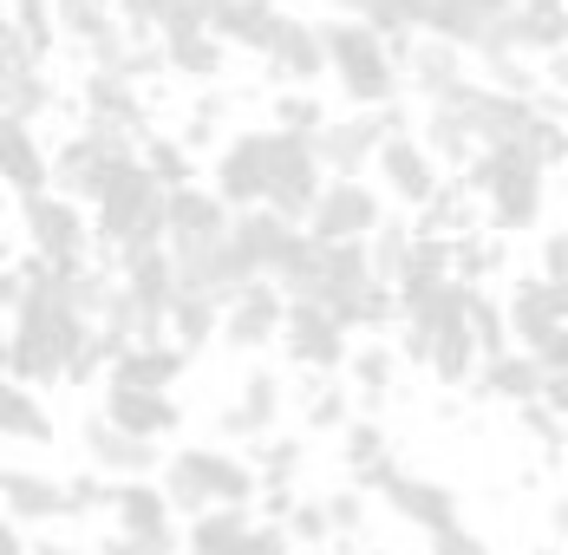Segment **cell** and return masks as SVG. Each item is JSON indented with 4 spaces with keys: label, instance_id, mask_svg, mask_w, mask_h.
<instances>
[{
    "label": "cell",
    "instance_id": "obj_1",
    "mask_svg": "<svg viewBox=\"0 0 568 555\" xmlns=\"http://www.w3.org/2000/svg\"><path fill=\"white\" fill-rule=\"evenodd\" d=\"M158 484H164V497H171V509L183 523H196L210 509H255V497H262V471L248 457L223 451V444H183V451H171Z\"/></svg>",
    "mask_w": 568,
    "mask_h": 555
},
{
    "label": "cell",
    "instance_id": "obj_2",
    "mask_svg": "<svg viewBox=\"0 0 568 555\" xmlns=\"http://www.w3.org/2000/svg\"><path fill=\"white\" fill-rule=\"evenodd\" d=\"M321 40H327V79L346 92L353 111H393L398 105V53L386 33L359 27V20H341L327 13L321 20Z\"/></svg>",
    "mask_w": 568,
    "mask_h": 555
},
{
    "label": "cell",
    "instance_id": "obj_3",
    "mask_svg": "<svg viewBox=\"0 0 568 555\" xmlns=\"http://www.w3.org/2000/svg\"><path fill=\"white\" fill-rule=\"evenodd\" d=\"M542 176L549 170L529 158V144H504V151H484L477 164H470V190L484 196V210L497 229H536L542 222Z\"/></svg>",
    "mask_w": 568,
    "mask_h": 555
},
{
    "label": "cell",
    "instance_id": "obj_4",
    "mask_svg": "<svg viewBox=\"0 0 568 555\" xmlns=\"http://www.w3.org/2000/svg\"><path fill=\"white\" fill-rule=\"evenodd\" d=\"M20 229H27V249H33L47 269H59V275H79L85 255H92V235H99V229L85 222V210H79L72 196H59V190L20 203Z\"/></svg>",
    "mask_w": 568,
    "mask_h": 555
},
{
    "label": "cell",
    "instance_id": "obj_5",
    "mask_svg": "<svg viewBox=\"0 0 568 555\" xmlns=\"http://www.w3.org/2000/svg\"><path fill=\"white\" fill-rule=\"evenodd\" d=\"M405 131V111H346L334 118L327 131H314V151H321V164L327 176H359L366 164H379V151H386V138Z\"/></svg>",
    "mask_w": 568,
    "mask_h": 555
},
{
    "label": "cell",
    "instance_id": "obj_6",
    "mask_svg": "<svg viewBox=\"0 0 568 555\" xmlns=\"http://www.w3.org/2000/svg\"><path fill=\"white\" fill-rule=\"evenodd\" d=\"M386 222H393L386 216V196H379L373 183H359V176H334V183L321 190L314 216H307V235H314V242H373Z\"/></svg>",
    "mask_w": 568,
    "mask_h": 555
},
{
    "label": "cell",
    "instance_id": "obj_7",
    "mask_svg": "<svg viewBox=\"0 0 568 555\" xmlns=\"http://www.w3.org/2000/svg\"><path fill=\"white\" fill-rule=\"evenodd\" d=\"M158 53H164V65H171L176 79L216 85V79H223L229 47L216 40V20H210V7H203V0H183V7L171 13V27L158 33Z\"/></svg>",
    "mask_w": 568,
    "mask_h": 555
},
{
    "label": "cell",
    "instance_id": "obj_8",
    "mask_svg": "<svg viewBox=\"0 0 568 555\" xmlns=\"http://www.w3.org/2000/svg\"><path fill=\"white\" fill-rule=\"evenodd\" d=\"M282 346L301 373H321V380H334V373L353 366V333H346L327 307H314V301H287Z\"/></svg>",
    "mask_w": 568,
    "mask_h": 555
},
{
    "label": "cell",
    "instance_id": "obj_9",
    "mask_svg": "<svg viewBox=\"0 0 568 555\" xmlns=\"http://www.w3.org/2000/svg\"><path fill=\"white\" fill-rule=\"evenodd\" d=\"M359 491H379L393 516H405L412 529H425V543H432V536H445L452 523H464V516H457V491H452V484L418 477V471H398V464H386V471H379L373 484H359Z\"/></svg>",
    "mask_w": 568,
    "mask_h": 555
},
{
    "label": "cell",
    "instance_id": "obj_10",
    "mask_svg": "<svg viewBox=\"0 0 568 555\" xmlns=\"http://www.w3.org/2000/svg\"><path fill=\"white\" fill-rule=\"evenodd\" d=\"M268 176H275V158H268V124L262 131H229V144L216 151V196L229 210H268Z\"/></svg>",
    "mask_w": 568,
    "mask_h": 555
},
{
    "label": "cell",
    "instance_id": "obj_11",
    "mask_svg": "<svg viewBox=\"0 0 568 555\" xmlns=\"http://www.w3.org/2000/svg\"><path fill=\"white\" fill-rule=\"evenodd\" d=\"M379 190L398 196L405 210H432L438 196H445V176H438V158L425 151V138H412V131H398L386 138V151H379Z\"/></svg>",
    "mask_w": 568,
    "mask_h": 555
},
{
    "label": "cell",
    "instance_id": "obj_12",
    "mask_svg": "<svg viewBox=\"0 0 568 555\" xmlns=\"http://www.w3.org/2000/svg\"><path fill=\"white\" fill-rule=\"evenodd\" d=\"M79 451H85V464H92L99 477H112V484H138V477L164 471L158 444H151V438H131V432H124V425H112L105 412L79 425Z\"/></svg>",
    "mask_w": 568,
    "mask_h": 555
},
{
    "label": "cell",
    "instance_id": "obj_13",
    "mask_svg": "<svg viewBox=\"0 0 568 555\" xmlns=\"http://www.w3.org/2000/svg\"><path fill=\"white\" fill-rule=\"evenodd\" d=\"M0 491H7V523H13V529H53V523H72V491H65V477H53V471L7 464Z\"/></svg>",
    "mask_w": 568,
    "mask_h": 555
},
{
    "label": "cell",
    "instance_id": "obj_14",
    "mask_svg": "<svg viewBox=\"0 0 568 555\" xmlns=\"http://www.w3.org/2000/svg\"><path fill=\"white\" fill-rule=\"evenodd\" d=\"M510 333L523 340V353H542L568 333V281H516L510 287Z\"/></svg>",
    "mask_w": 568,
    "mask_h": 555
},
{
    "label": "cell",
    "instance_id": "obj_15",
    "mask_svg": "<svg viewBox=\"0 0 568 555\" xmlns=\"http://www.w3.org/2000/svg\"><path fill=\"white\" fill-rule=\"evenodd\" d=\"M287 327V294L275 281H255L248 294H235L223 307V346L235 353H255V346H275Z\"/></svg>",
    "mask_w": 568,
    "mask_h": 555
},
{
    "label": "cell",
    "instance_id": "obj_16",
    "mask_svg": "<svg viewBox=\"0 0 568 555\" xmlns=\"http://www.w3.org/2000/svg\"><path fill=\"white\" fill-rule=\"evenodd\" d=\"M282 405H287L282 373L255 366V373L242 380V392H235V405H223L216 432H223V438H248V444H262V438H275V425H282Z\"/></svg>",
    "mask_w": 568,
    "mask_h": 555
},
{
    "label": "cell",
    "instance_id": "obj_17",
    "mask_svg": "<svg viewBox=\"0 0 568 555\" xmlns=\"http://www.w3.org/2000/svg\"><path fill=\"white\" fill-rule=\"evenodd\" d=\"M510 13H516V0H438L432 20H425V33L457 47V53H484Z\"/></svg>",
    "mask_w": 568,
    "mask_h": 555
},
{
    "label": "cell",
    "instance_id": "obj_18",
    "mask_svg": "<svg viewBox=\"0 0 568 555\" xmlns=\"http://www.w3.org/2000/svg\"><path fill=\"white\" fill-rule=\"evenodd\" d=\"M0 170H7V190H13V203H33V196L59 190L53 151L40 144V131H33V124H13V118H7V138H0Z\"/></svg>",
    "mask_w": 568,
    "mask_h": 555
},
{
    "label": "cell",
    "instance_id": "obj_19",
    "mask_svg": "<svg viewBox=\"0 0 568 555\" xmlns=\"http://www.w3.org/2000/svg\"><path fill=\"white\" fill-rule=\"evenodd\" d=\"M229 242H235V255L255 269V281H275V269L287 262V249L301 242V229L275 210H242L235 229H229Z\"/></svg>",
    "mask_w": 568,
    "mask_h": 555
},
{
    "label": "cell",
    "instance_id": "obj_20",
    "mask_svg": "<svg viewBox=\"0 0 568 555\" xmlns=\"http://www.w3.org/2000/svg\"><path fill=\"white\" fill-rule=\"evenodd\" d=\"M112 529H124V536H144V543H183L171 497H164V484H151V477H138V484H118V497H112Z\"/></svg>",
    "mask_w": 568,
    "mask_h": 555
},
{
    "label": "cell",
    "instance_id": "obj_21",
    "mask_svg": "<svg viewBox=\"0 0 568 555\" xmlns=\"http://www.w3.org/2000/svg\"><path fill=\"white\" fill-rule=\"evenodd\" d=\"M79 99H85V124H112V131H131V138H151L144 92H138L124 72H85Z\"/></svg>",
    "mask_w": 568,
    "mask_h": 555
},
{
    "label": "cell",
    "instance_id": "obj_22",
    "mask_svg": "<svg viewBox=\"0 0 568 555\" xmlns=\"http://www.w3.org/2000/svg\"><path fill=\"white\" fill-rule=\"evenodd\" d=\"M235 229V210H229L216 190H171V249H210Z\"/></svg>",
    "mask_w": 568,
    "mask_h": 555
},
{
    "label": "cell",
    "instance_id": "obj_23",
    "mask_svg": "<svg viewBox=\"0 0 568 555\" xmlns=\"http://www.w3.org/2000/svg\"><path fill=\"white\" fill-rule=\"evenodd\" d=\"M268 72L282 79L287 92H307L314 79H327V40H321V20H294V13H287L282 40H275V53H268Z\"/></svg>",
    "mask_w": 568,
    "mask_h": 555
},
{
    "label": "cell",
    "instance_id": "obj_24",
    "mask_svg": "<svg viewBox=\"0 0 568 555\" xmlns=\"http://www.w3.org/2000/svg\"><path fill=\"white\" fill-rule=\"evenodd\" d=\"M393 53H398V65H405V79H412L432 105H438L452 85H464V79H470V72H464V53H457V47H445V40H432V33L398 40Z\"/></svg>",
    "mask_w": 568,
    "mask_h": 555
},
{
    "label": "cell",
    "instance_id": "obj_25",
    "mask_svg": "<svg viewBox=\"0 0 568 555\" xmlns=\"http://www.w3.org/2000/svg\"><path fill=\"white\" fill-rule=\"evenodd\" d=\"M105 418L124 425L131 438H171L176 425H183V412H176L171 392H138V386H105Z\"/></svg>",
    "mask_w": 568,
    "mask_h": 555
},
{
    "label": "cell",
    "instance_id": "obj_26",
    "mask_svg": "<svg viewBox=\"0 0 568 555\" xmlns=\"http://www.w3.org/2000/svg\"><path fill=\"white\" fill-rule=\"evenodd\" d=\"M287 13L275 0H229L223 13H216V40L223 47H242V53H275V40H282Z\"/></svg>",
    "mask_w": 568,
    "mask_h": 555
},
{
    "label": "cell",
    "instance_id": "obj_27",
    "mask_svg": "<svg viewBox=\"0 0 568 555\" xmlns=\"http://www.w3.org/2000/svg\"><path fill=\"white\" fill-rule=\"evenodd\" d=\"M190 366V353L176 340H158V346H124L105 373V386H138V392H171L176 373Z\"/></svg>",
    "mask_w": 568,
    "mask_h": 555
},
{
    "label": "cell",
    "instance_id": "obj_28",
    "mask_svg": "<svg viewBox=\"0 0 568 555\" xmlns=\"http://www.w3.org/2000/svg\"><path fill=\"white\" fill-rule=\"evenodd\" d=\"M477 386L484 398H497V405H542V386H549V373H542V360L536 353H497V360H484V373H477Z\"/></svg>",
    "mask_w": 568,
    "mask_h": 555
},
{
    "label": "cell",
    "instance_id": "obj_29",
    "mask_svg": "<svg viewBox=\"0 0 568 555\" xmlns=\"http://www.w3.org/2000/svg\"><path fill=\"white\" fill-rule=\"evenodd\" d=\"M255 536V509H210L183 529V555H242Z\"/></svg>",
    "mask_w": 568,
    "mask_h": 555
},
{
    "label": "cell",
    "instance_id": "obj_30",
    "mask_svg": "<svg viewBox=\"0 0 568 555\" xmlns=\"http://www.w3.org/2000/svg\"><path fill=\"white\" fill-rule=\"evenodd\" d=\"M438 386H470L477 373H484V346H477V333H470V321H457V327H445L438 340H432V366H425Z\"/></svg>",
    "mask_w": 568,
    "mask_h": 555
},
{
    "label": "cell",
    "instance_id": "obj_31",
    "mask_svg": "<svg viewBox=\"0 0 568 555\" xmlns=\"http://www.w3.org/2000/svg\"><path fill=\"white\" fill-rule=\"evenodd\" d=\"M341 457H346V471H353V484H373V477L393 464L386 425H379V418H353V425L341 432Z\"/></svg>",
    "mask_w": 568,
    "mask_h": 555
},
{
    "label": "cell",
    "instance_id": "obj_32",
    "mask_svg": "<svg viewBox=\"0 0 568 555\" xmlns=\"http://www.w3.org/2000/svg\"><path fill=\"white\" fill-rule=\"evenodd\" d=\"M171 340L183 346V353H196V346L223 340V301H210V294H176V307H171Z\"/></svg>",
    "mask_w": 568,
    "mask_h": 555
},
{
    "label": "cell",
    "instance_id": "obj_33",
    "mask_svg": "<svg viewBox=\"0 0 568 555\" xmlns=\"http://www.w3.org/2000/svg\"><path fill=\"white\" fill-rule=\"evenodd\" d=\"M7 27L40 53V65H47V53H53L59 40H65V20H59V0H7Z\"/></svg>",
    "mask_w": 568,
    "mask_h": 555
},
{
    "label": "cell",
    "instance_id": "obj_34",
    "mask_svg": "<svg viewBox=\"0 0 568 555\" xmlns=\"http://www.w3.org/2000/svg\"><path fill=\"white\" fill-rule=\"evenodd\" d=\"M425 151L438 158V164H457V170H470L484 151H477V138L464 131V118L457 111H445V105H432L425 111Z\"/></svg>",
    "mask_w": 568,
    "mask_h": 555
},
{
    "label": "cell",
    "instance_id": "obj_35",
    "mask_svg": "<svg viewBox=\"0 0 568 555\" xmlns=\"http://www.w3.org/2000/svg\"><path fill=\"white\" fill-rule=\"evenodd\" d=\"M366 255H373V275L398 287V281L412 275V255H418V229H405V222H386L373 242H366Z\"/></svg>",
    "mask_w": 568,
    "mask_h": 555
},
{
    "label": "cell",
    "instance_id": "obj_36",
    "mask_svg": "<svg viewBox=\"0 0 568 555\" xmlns=\"http://www.w3.org/2000/svg\"><path fill=\"white\" fill-rule=\"evenodd\" d=\"M7 438L13 444H53V412L40 405L33 386H13V380H7Z\"/></svg>",
    "mask_w": 568,
    "mask_h": 555
},
{
    "label": "cell",
    "instance_id": "obj_37",
    "mask_svg": "<svg viewBox=\"0 0 568 555\" xmlns=\"http://www.w3.org/2000/svg\"><path fill=\"white\" fill-rule=\"evenodd\" d=\"M248 464L262 471V491H294V471H301V438L275 432V438L248 444Z\"/></svg>",
    "mask_w": 568,
    "mask_h": 555
},
{
    "label": "cell",
    "instance_id": "obj_38",
    "mask_svg": "<svg viewBox=\"0 0 568 555\" xmlns=\"http://www.w3.org/2000/svg\"><path fill=\"white\" fill-rule=\"evenodd\" d=\"M144 164H151V176L164 183V190H190L196 183V164H190V144L183 138H144Z\"/></svg>",
    "mask_w": 568,
    "mask_h": 555
},
{
    "label": "cell",
    "instance_id": "obj_39",
    "mask_svg": "<svg viewBox=\"0 0 568 555\" xmlns=\"http://www.w3.org/2000/svg\"><path fill=\"white\" fill-rule=\"evenodd\" d=\"M470 333H477V346H484V360H497V353H510V307L497 301V294H470Z\"/></svg>",
    "mask_w": 568,
    "mask_h": 555
},
{
    "label": "cell",
    "instance_id": "obj_40",
    "mask_svg": "<svg viewBox=\"0 0 568 555\" xmlns=\"http://www.w3.org/2000/svg\"><path fill=\"white\" fill-rule=\"evenodd\" d=\"M398 373V346H353V386L366 398H386Z\"/></svg>",
    "mask_w": 568,
    "mask_h": 555
},
{
    "label": "cell",
    "instance_id": "obj_41",
    "mask_svg": "<svg viewBox=\"0 0 568 555\" xmlns=\"http://www.w3.org/2000/svg\"><path fill=\"white\" fill-rule=\"evenodd\" d=\"M341 20H359V27H373V33H386V40H412V27H405V13H398L393 0H327Z\"/></svg>",
    "mask_w": 568,
    "mask_h": 555
},
{
    "label": "cell",
    "instance_id": "obj_42",
    "mask_svg": "<svg viewBox=\"0 0 568 555\" xmlns=\"http://www.w3.org/2000/svg\"><path fill=\"white\" fill-rule=\"evenodd\" d=\"M282 529H287V543H294V549H327V543H334V523H327V503H321V497H314V503L294 497V509L282 516Z\"/></svg>",
    "mask_w": 568,
    "mask_h": 555
},
{
    "label": "cell",
    "instance_id": "obj_43",
    "mask_svg": "<svg viewBox=\"0 0 568 555\" xmlns=\"http://www.w3.org/2000/svg\"><path fill=\"white\" fill-rule=\"evenodd\" d=\"M65 491H72V523H85V516H112V497H118L112 477L79 471V477H65Z\"/></svg>",
    "mask_w": 568,
    "mask_h": 555
},
{
    "label": "cell",
    "instance_id": "obj_44",
    "mask_svg": "<svg viewBox=\"0 0 568 555\" xmlns=\"http://www.w3.org/2000/svg\"><path fill=\"white\" fill-rule=\"evenodd\" d=\"M112 7H118V20L138 33V47H144V40H158V33L171 27V13L183 0H112Z\"/></svg>",
    "mask_w": 568,
    "mask_h": 555
},
{
    "label": "cell",
    "instance_id": "obj_45",
    "mask_svg": "<svg viewBox=\"0 0 568 555\" xmlns=\"http://www.w3.org/2000/svg\"><path fill=\"white\" fill-rule=\"evenodd\" d=\"M327 503V523H334V543H359V529H366V497H359V484H346V491H334V497H321Z\"/></svg>",
    "mask_w": 568,
    "mask_h": 555
},
{
    "label": "cell",
    "instance_id": "obj_46",
    "mask_svg": "<svg viewBox=\"0 0 568 555\" xmlns=\"http://www.w3.org/2000/svg\"><path fill=\"white\" fill-rule=\"evenodd\" d=\"M275 124H282V131H307V138H314V131H327L334 118L321 111V99H314V92H282V99H275Z\"/></svg>",
    "mask_w": 568,
    "mask_h": 555
},
{
    "label": "cell",
    "instance_id": "obj_47",
    "mask_svg": "<svg viewBox=\"0 0 568 555\" xmlns=\"http://www.w3.org/2000/svg\"><path fill=\"white\" fill-rule=\"evenodd\" d=\"M307 425H321V432H346V425H353L346 386H334V380H327V386L314 392V398H307Z\"/></svg>",
    "mask_w": 568,
    "mask_h": 555
},
{
    "label": "cell",
    "instance_id": "obj_48",
    "mask_svg": "<svg viewBox=\"0 0 568 555\" xmlns=\"http://www.w3.org/2000/svg\"><path fill=\"white\" fill-rule=\"evenodd\" d=\"M99 555H183V543H144V536L105 529V536H99Z\"/></svg>",
    "mask_w": 568,
    "mask_h": 555
},
{
    "label": "cell",
    "instance_id": "obj_49",
    "mask_svg": "<svg viewBox=\"0 0 568 555\" xmlns=\"http://www.w3.org/2000/svg\"><path fill=\"white\" fill-rule=\"evenodd\" d=\"M432 555H490V543H484L477 529H464V523H452L445 536H432Z\"/></svg>",
    "mask_w": 568,
    "mask_h": 555
},
{
    "label": "cell",
    "instance_id": "obj_50",
    "mask_svg": "<svg viewBox=\"0 0 568 555\" xmlns=\"http://www.w3.org/2000/svg\"><path fill=\"white\" fill-rule=\"evenodd\" d=\"M242 555H301V549L287 543L282 523H255V536H248V549H242Z\"/></svg>",
    "mask_w": 568,
    "mask_h": 555
},
{
    "label": "cell",
    "instance_id": "obj_51",
    "mask_svg": "<svg viewBox=\"0 0 568 555\" xmlns=\"http://www.w3.org/2000/svg\"><path fill=\"white\" fill-rule=\"evenodd\" d=\"M542 405H549V412H556V418L568 425V373H549V386H542Z\"/></svg>",
    "mask_w": 568,
    "mask_h": 555
},
{
    "label": "cell",
    "instance_id": "obj_52",
    "mask_svg": "<svg viewBox=\"0 0 568 555\" xmlns=\"http://www.w3.org/2000/svg\"><path fill=\"white\" fill-rule=\"evenodd\" d=\"M33 555H99V549H85L72 536H33Z\"/></svg>",
    "mask_w": 568,
    "mask_h": 555
},
{
    "label": "cell",
    "instance_id": "obj_53",
    "mask_svg": "<svg viewBox=\"0 0 568 555\" xmlns=\"http://www.w3.org/2000/svg\"><path fill=\"white\" fill-rule=\"evenodd\" d=\"M542 275H549V281H568V242H562V235L542 249Z\"/></svg>",
    "mask_w": 568,
    "mask_h": 555
},
{
    "label": "cell",
    "instance_id": "obj_54",
    "mask_svg": "<svg viewBox=\"0 0 568 555\" xmlns=\"http://www.w3.org/2000/svg\"><path fill=\"white\" fill-rule=\"evenodd\" d=\"M398 13H405V27H412V33H425V20H432V7H438V0H393Z\"/></svg>",
    "mask_w": 568,
    "mask_h": 555
},
{
    "label": "cell",
    "instance_id": "obj_55",
    "mask_svg": "<svg viewBox=\"0 0 568 555\" xmlns=\"http://www.w3.org/2000/svg\"><path fill=\"white\" fill-rule=\"evenodd\" d=\"M542 85H549L556 99H568V53H556V59H549V72H542Z\"/></svg>",
    "mask_w": 568,
    "mask_h": 555
},
{
    "label": "cell",
    "instance_id": "obj_56",
    "mask_svg": "<svg viewBox=\"0 0 568 555\" xmlns=\"http://www.w3.org/2000/svg\"><path fill=\"white\" fill-rule=\"evenodd\" d=\"M516 7H523V13H562L568 0H516Z\"/></svg>",
    "mask_w": 568,
    "mask_h": 555
},
{
    "label": "cell",
    "instance_id": "obj_57",
    "mask_svg": "<svg viewBox=\"0 0 568 555\" xmlns=\"http://www.w3.org/2000/svg\"><path fill=\"white\" fill-rule=\"evenodd\" d=\"M549 523H556V536L568 543V503H556V509H549Z\"/></svg>",
    "mask_w": 568,
    "mask_h": 555
},
{
    "label": "cell",
    "instance_id": "obj_58",
    "mask_svg": "<svg viewBox=\"0 0 568 555\" xmlns=\"http://www.w3.org/2000/svg\"><path fill=\"white\" fill-rule=\"evenodd\" d=\"M79 7H92V0H59V13H79Z\"/></svg>",
    "mask_w": 568,
    "mask_h": 555
},
{
    "label": "cell",
    "instance_id": "obj_59",
    "mask_svg": "<svg viewBox=\"0 0 568 555\" xmlns=\"http://www.w3.org/2000/svg\"><path fill=\"white\" fill-rule=\"evenodd\" d=\"M203 7H210V20H216V13H223V7H229V0H203Z\"/></svg>",
    "mask_w": 568,
    "mask_h": 555
}]
</instances>
